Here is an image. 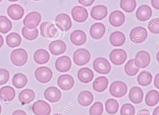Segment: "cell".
Wrapping results in <instances>:
<instances>
[{"label": "cell", "mask_w": 159, "mask_h": 115, "mask_svg": "<svg viewBox=\"0 0 159 115\" xmlns=\"http://www.w3.org/2000/svg\"><path fill=\"white\" fill-rule=\"evenodd\" d=\"M6 41L8 46L15 48L20 46L22 42V38L18 33L12 32L7 36Z\"/></svg>", "instance_id": "1f68e13d"}, {"label": "cell", "mask_w": 159, "mask_h": 115, "mask_svg": "<svg viewBox=\"0 0 159 115\" xmlns=\"http://www.w3.org/2000/svg\"><path fill=\"white\" fill-rule=\"evenodd\" d=\"M148 35L147 29L145 28L137 27L133 29L130 32V38L134 43H142L146 40Z\"/></svg>", "instance_id": "52a82bcc"}, {"label": "cell", "mask_w": 159, "mask_h": 115, "mask_svg": "<svg viewBox=\"0 0 159 115\" xmlns=\"http://www.w3.org/2000/svg\"><path fill=\"white\" fill-rule=\"evenodd\" d=\"M28 59V55L26 51L22 48L14 50L11 54V61L16 66H24L26 64Z\"/></svg>", "instance_id": "6da1fadb"}, {"label": "cell", "mask_w": 159, "mask_h": 115, "mask_svg": "<svg viewBox=\"0 0 159 115\" xmlns=\"http://www.w3.org/2000/svg\"><path fill=\"white\" fill-rule=\"evenodd\" d=\"M12 115H27L25 111L23 110H16L13 113Z\"/></svg>", "instance_id": "681fc988"}, {"label": "cell", "mask_w": 159, "mask_h": 115, "mask_svg": "<svg viewBox=\"0 0 159 115\" xmlns=\"http://www.w3.org/2000/svg\"><path fill=\"white\" fill-rule=\"evenodd\" d=\"M139 71V69L135 65L134 59H130L125 66V71L128 76H135Z\"/></svg>", "instance_id": "ab89813d"}, {"label": "cell", "mask_w": 159, "mask_h": 115, "mask_svg": "<svg viewBox=\"0 0 159 115\" xmlns=\"http://www.w3.org/2000/svg\"><path fill=\"white\" fill-rule=\"evenodd\" d=\"M71 67V60L66 55L59 57L55 62L56 69L60 72H68L70 70Z\"/></svg>", "instance_id": "2e32d148"}, {"label": "cell", "mask_w": 159, "mask_h": 115, "mask_svg": "<svg viewBox=\"0 0 159 115\" xmlns=\"http://www.w3.org/2000/svg\"><path fill=\"white\" fill-rule=\"evenodd\" d=\"M93 67L96 72L104 75L108 74L111 70L110 64L104 57L96 58L93 63Z\"/></svg>", "instance_id": "277c9868"}, {"label": "cell", "mask_w": 159, "mask_h": 115, "mask_svg": "<svg viewBox=\"0 0 159 115\" xmlns=\"http://www.w3.org/2000/svg\"><path fill=\"white\" fill-rule=\"evenodd\" d=\"M78 77L81 82L84 83H89L93 79V72L92 69L88 68H82L78 71Z\"/></svg>", "instance_id": "d4e9b609"}, {"label": "cell", "mask_w": 159, "mask_h": 115, "mask_svg": "<svg viewBox=\"0 0 159 115\" xmlns=\"http://www.w3.org/2000/svg\"><path fill=\"white\" fill-rule=\"evenodd\" d=\"M4 43V40L2 36L0 35V48H2Z\"/></svg>", "instance_id": "816d5d0a"}, {"label": "cell", "mask_w": 159, "mask_h": 115, "mask_svg": "<svg viewBox=\"0 0 159 115\" xmlns=\"http://www.w3.org/2000/svg\"><path fill=\"white\" fill-rule=\"evenodd\" d=\"M159 107L158 106L154 109L153 111V115H159Z\"/></svg>", "instance_id": "f907efd6"}, {"label": "cell", "mask_w": 159, "mask_h": 115, "mask_svg": "<svg viewBox=\"0 0 159 115\" xmlns=\"http://www.w3.org/2000/svg\"><path fill=\"white\" fill-rule=\"evenodd\" d=\"M15 96V91L11 86H5L0 89V98L5 102L12 101Z\"/></svg>", "instance_id": "484cf974"}, {"label": "cell", "mask_w": 159, "mask_h": 115, "mask_svg": "<svg viewBox=\"0 0 159 115\" xmlns=\"http://www.w3.org/2000/svg\"><path fill=\"white\" fill-rule=\"evenodd\" d=\"M150 61V55L148 52L146 51H141L137 54L134 63L138 68L144 69L148 66Z\"/></svg>", "instance_id": "8fae6325"}, {"label": "cell", "mask_w": 159, "mask_h": 115, "mask_svg": "<svg viewBox=\"0 0 159 115\" xmlns=\"http://www.w3.org/2000/svg\"><path fill=\"white\" fill-rule=\"evenodd\" d=\"M50 58L49 52L44 49H39L34 53V61L39 64H46L50 60Z\"/></svg>", "instance_id": "f546056e"}, {"label": "cell", "mask_w": 159, "mask_h": 115, "mask_svg": "<svg viewBox=\"0 0 159 115\" xmlns=\"http://www.w3.org/2000/svg\"><path fill=\"white\" fill-rule=\"evenodd\" d=\"M56 25L62 31H67L72 26V22L69 15L66 14L61 13L56 17Z\"/></svg>", "instance_id": "9c48e42d"}, {"label": "cell", "mask_w": 159, "mask_h": 115, "mask_svg": "<svg viewBox=\"0 0 159 115\" xmlns=\"http://www.w3.org/2000/svg\"><path fill=\"white\" fill-rule=\"evenodd\" d=\"M110 93L116 98L122 97L127 92V87L124 82L117 81L112 82L109 88Z\"/></svg>", "instance_id": "3957f363"}, {"label": "cell", "mask_w": 159, "mask_h": 115, "mask_svg": "<svg viewBox=\"0 0 159 115\" xmlns=\"http://www.w3.org/2000/svg\"><path fill=\"white\" fill-rule=\"evenodd\" d=\"M106 32V27L102 23H97L93 24L90 29L91 37L94 39L101 38Z\"/></svg>", "instance_id": "7402d4cb"}, {"label": "cell", "mask_w": 159, "mask_h": 115, "mask_svg": "<svg viewBox=\"0 0 159 115\" xmlns=\"http://www.w3.org/2000/svg\"><path fill=\"white\" fill-rule=\"evenodd\" d=\"M42 16L39 13L32 12L29 13L24 20V24L28 29H36L41 21Z\"/></svg>", "instance_id": "8992f818"}, {"label": "cell", "mask_w": 159, "mask_h": 115, "mask_svg": "<svg viewBox=\"0 0 159 115\" xmlns=\"http://www.w3.org/2000/svg\"><path fill=\"white\" fill-rule=\"evenodd\" d=\"M121 115H134L135 109L131 104H125L122 106L120 109Z\"/></svg>", "instance_id": "b9f144b4"}, {"label": "cell", "mask_w": 159, "mask_h": 115, "mask_svg": "<svg viewBox=\"0 0 159 115\" xmlns=\"http://www.w3.org/2000/svg\"><path fill=\"white\" fill-rule=\"evenodd\" d=\"M27 82V77L23 73H19L15 74L12 78L13 84L17 89L24 88L26 85Z\"/></svg>", "instance_id": "836d02e7"}, {"label": "cell", "mask_w": 159, "mask_h": 115, "mask_svg": "<svg viewBox=\"0 0 159 115\" xmlns=\"http://www.w3.org/2000/svg\"><path fill=\"white\" fill-rule=\"evenodd\" d=\"M18 97L19 101L22 104H30L34 100L35 93L34 91L31 89H25L20 92Z\"/></svg>", "instance_id": "83f0119b"}, {"label": "cell", "mask_w": 159, "mask_h": 115, "mask_svg": "<svg viewBox=\"0 0 159 115\" xmlns=\"http://www.w3.org/2000/svg\"><path fill=\"white\" fill-rule=\"evenodd\" d=\"M22 35L28 40L32 41L36 39L39 36V30L37 29L29 30L26 28H23L22 30Z\"/></svg>", "instance_id": "f35d334b"}, {"label": "cell", "mask_w": 159, "mask_h": 115, "mask_svg": "<svg viewBox=\"0 0 159 115\" xmlns=\"http://www.w3.org/2000/svg\"><path fill=\"white\" fill-rule=\"evenodd\" d=\"M41 35L47 38H54L58 36L59 32L55 25L50 22H43L41 25Z\"/></svg>", "instance_id": "5b68a950"}, {"label": "cell", "mask_w": 159, "mask_h": 115, "mask_svg": "<svg viewBox=\"0 0 159 115\" xmlns=\"http://www.w3.org/2000/svg\"><path fill=\"white\" fill-rule=\"evenodd\" d=\"M10 75L8 70L4 69H0V85L6 84L10 79Z\"/></svg>", "instance_id": "ee69618b"}, {"label": "cell", "mask_w": 159, "mask_h": 115, "mask_svg": "<svg viewBox=\"0 0 159 115\" xmlns=\"http://www.w3.org/2000/svg\"><path fill=\"white\" fill-rule=\"evenodd\" d=\"M73 61L78 66H83L89 63L91 59V54L86 49H78L74 52L73 56Z\"/></svg>", "instance_id": "7a4b0ae2"}, {"label": "cell", "mask_w": 159, "mask_h": 115, "mask_svg": "<svg viewBox=\"0 0 159 115\" xmlns=\"http://www.w3.org/2000/svg\"><path fill=\"white\" fill-rule=\"evenodd\" d=\"M104 110L103 104L99 102L94 103L90 107L89 114L90 115H101Z\"/></svg>", "instance_id": "60d3db41"}, {"label": "cell", "mask_w": 159, "mask_h": 115, "mask_svg": "<svg viewBox=\"0 0 159 115\" xmlns=\"http://www.w3.org/2000/svg\"><path fill=\"white\" fill-rule=\"evenodd\" d=\"M53 115H61V114H55Z\"/></svg>", "instance_id": "11a10c76"}, {"label": "cell", "mask_w": 159, "mask_h": 115, "mask_svg": "<svg viewBox=\"0 0 159 115\" xmlns=\"http://www.w3.org/2000/svg\"><path fill=\"white\" fill-rule=\"evenodd\" d=\"M66 45L65 42L60 40L52 42L49 46V51L54 55L63 54L66 51Z\"/></svg>", "instance_id": "ac0fdd59"}, {"label": "cell", "mask_w": 159, "mask_h": 115, "mask_svg": "<svg viewBox=\"0 0 159 115\" xmlns=\"http://www.w3.org/2000/svg\"><path fill=\"white\" fill-rule=\"evenodd\" d=\"M57 85L64 91H68L73 88L74 79L73 77L68 74L61 75L57 79Z\"/></svg>", "instance_id": "5bb4252c"}, {"label": "cell", "mask_w": 159, "mask_h": 115, "mask_svg": "<svg viewBox=\"0 0 159 115\" xmlns=\"http://www.w3.org/2000/svg\"><path fill=\"white\" fill-rule=\"evenodd\" d=\"M108 83V80L106 77H98L94 81L93 88L96 91L102 92L107 88Z\"/></svg>", "instance_id": "4dcf8cb0"}, {"label": "cell", "mask_w": 159, "mask_h": 115, "mask_svg": "<svg viewBox=\"0 0 159 115\" xmlns=\"http://www.w3.org/2000/svg\"><path fill=\"white\" fill-rule=\"evenodd\" d=\"M44 97L51 103H56L61 99L62 94L60 90L56 87L51 86L46 89L44 92Z\"/></svg>", "instance_id": "9a60e30c"}, {"label": "cell", "mask_w": 159, "mask_h": 115, "mask_svg": "<svg viewBox=\"0 0 159 115\" xmlns=\"http://www.w3.org/2000/svg\"><path fill=\"white\" fill-rule=\"evenodd\" d=\"M149 30L152 33L158 34L159 33V19L158 18H153L149 21L148 24Z\"/></svg>", "instance_id": "7bdbcfd3"}, {"label": "cell", "mask_w": 159, "mask_h": 115, "mask_svg": "<svg viewBox=\"0 0 159 115\" xmlns=\"http://www.w3.org/2000/svg\"><path fill=\"white\" fill-rule=\"evenodd\" d=\"M12 28L11 22L6 16H0V33L6 34Z\"/></svg>", "instance_id": "d590c367"}, {"label": "cell", "mask_w": 159, "mask_h": 115, "mask_svg": "<svg viewBox=\"0 0 159 115\" xmlns=\"http://www.w3.org/2000/svg\"><path fill=\"white\" fill-rule=\"evenodd\" d=\"M143 91L141 88L134 86L130 89L129 93V98L130 101L134 104H139L143 101Z\"/></svg>", "instance_id": "cb8c5ba5"}, {"label": "cell", "mask_w": 159, "mask_h": 115, "mask_svg": "<svg viewBox=\"0 0 159 115\" xmlns=\"http://www.w3.org/2000/svg\"><path fill=\"white\" fill-rule=\"evenodd\" d=\"M108 14L107 8L105 5H98L92 8L91 15L94 20H102L107 17Z\"/></svg>", "instance_id": "44dd1931"}, {"label": "cell", "mask_w": 159, "mask_h": 115, "mask_svg": "<svg viewBox=\"0 0 159 115\" xmlns=\"http://www.w3.org/2000/svg\"><path fill=\"white\" fill-rule=\"evenodd\" d=\"M32 110L36 115H49L51 114V107L45 101L39 100L33 104Z\"/></svg>", "instance_id": "7c38bea8"}, {"label": "cell", "mask_w": 159, "mask_h": 115, "mask_svg": "<svg viewBox=\"0 0 159 115\" xmlns=\"http://www.w3.org/2000/svg\"><path fill=\"white\" fill-rule=\"evenodd\" d=\"M71 15L74 21L78 23H83L88 18V12L84 7L76 6L71 10Z\"/></svg>", "instance_id": "4fadbf2b"}, {"label": "cell", "mask_w": 159, "mask_h": 115, "mask_svg": "<svg viewBox=\"0 0 159 115\" xmlns=\"http://www.w3.org/2000/svg\"><path fill=\"white\" fill-rule=\"evenodd\" d=\"M158 54H159V52H158V54H157V60H158ZM158 62H159V61H158Z\"/></svg>", "instance_id": "db71d44e"}, {"label": "cell", "mask_w": 159, "mask_h": 115, "mask_svg": "<svg viewBox=\"0 0 159 115\" xmlns=\"http://www.w3.org/2000/svg\"><path fill=\"white\" fill-rule=\"evenodd\" d=\"M107 112L111 115L116 114L119 109V104L117 100L114 99H109L105 103Z\"/></svg>", "instance_id": "8d00e7d4"}, {"label": "cell", "mask_w": 159, "mask_h": 115, "mask_svg": "<svg viewBox=\"0 0 159 115\" xmlns=\"http://www.w3.org/2000/svg\"><path fill=\"white\" fill-rule=\"evenodd\" d=\"M159 101V93L156 90L150 91L146 95L145 103L149 107H153L158 104Z\"/></svg>", "instance_id": "d6a6232c"}, {"label": "cell", "mask_w": 159, "mask_h": 115, "mask_svg": "<svg viewBox=\"0 0 159 115\" xmlns=\"http://www.w3.org/2000/svg\"><path fill=\"white\" fill-rule=\"evenodd\" d=\"M78 100L79 104L82 106H88L93 101V95L89 91H82L79 94Z\"/></svg>", "instance_id": "4316f807"}, {"label": "cell", "mask_w": 159, "mask_h": 115, "mask_svg": "<svg viewBox=\"0 0 159 115\" xmlns=\"http://www.w3.org/2000/svg\"><path fill=\"white\" fill-rule=\"evenodd\" d=\"M136 1L134 0H122L120 2V7L126 13H132L136 7Z\"/></svg>", "instance_id": "74e56055"}, {"label": "cell", "mask_w": 159, "mask_h": 115, "mask_svg": "<svg viewBox=\"0 0 159 115\" xmlns=\"http://www.w3.org/2000/svg\"><path fill=\"white\" fill-rule=\"evenodd\" d=\"M110 24L112 26L119 27L123 24L125 22L124 14L121 11H115L112 12L109 16Z\"/></svg>", "instance_id": "d6986e66"}, {"label": "cell", "mask_w": 159, "mask_h": 115, "mask_svg": "<svg viewBox=\"0 0 159 115\" xmlns=\"http://www.w3.org/2000/svg\"><path fill=\"white\" fill-rule=\"evenodd\" d=\"M152 15L151 8L147 5H142L138 8L136 12V16L138 20L141 22L148 20Z\"/></svg>", "instance_id": "ffe728a7"}, {"label": "cell", "mask_w": 159, "mask_h": 115, "mask_svg": "<svg viewBox=\"0 0 159 115\" xmlns=\"http://www.w3.org/2000/svg\"><path fill=\"white\" fill-rule=\"evenodd\" d=\"M86 35L84 31L76 30L70 34V41L76 46H81L86 41Z\"/></svg>", "instance_id": "603a6c76"}, {"label": "cell", "mask_w": 159, "mask_h": 115, "mask_svg": "<svg viewBox=\"0 0 159 115\" xmlns=\"http://www.w3.org/2000/svg\"><path fill=\"white\" fill-rule=\"evenodd\" d=\"M7 14L12 20H19L23 18L25 14V10L21 5L12 4L8 7Z\"/></svg>", "instance_id": "e0dca14e"}, {"label": "cell", "mask_w": 159, "mask_h": 115, "mask_svg": "<svg viewBox=\"0 0 159 115\" xmlns=\"http://www.w3.org/2000/svg\"><path fill=\"white\" fill-rule=\"evenodd\" d=\"M110 42L112 46L120 47L124 44L125 37L124 34L120 31H114L110 36Z\"/></svg>", "instance_id": "f1b7e54d"}, {"label": "cell", "mask_w": 159, "mask_h": 115, "mask_svg": "<svg viewBox=\"0 0 159 115\" xmlns=\"http://www.w3.org/2000/svg\"><path fill=\"white\" fill-rule=\"evenodd\" d=\"M154 84L157 89H159V74L158 73L154 78Z\"/></svg>", "instance_id": "7dc6e473"}, {"label": "cell", "mask_w": 159, "mask_h": 115, "mask_svg": "<svg viewBox=\"0 0 159 115\" xmlns=\"http://www.w3.org/2000/svg\"><path fill=\"white\" fill-rule=\"evenodd\" d=\"M152 79V76L149 72L143 71L138 76L137 82L141 86H147L151 83Z\"/></svg>", "instance_id": "e575fe53"}, {"label": "cell", "mask_w": 159, "mask_h": 115, "mask_svg": "<svg viewBox=\"0 0 159 115\" xmlns=\"http://www.w3.org/2000/svg\"><path fill=\"white\" fill-rule=\"evenodd\" d=\"M2 111V108L1 105L0 104V114H1Z\"/></svg>", "instance_id": "f5cc1de1"}, {"label": "cell", "mask_w": 159, "mask_h": 115, "mask_svg": "<svg viewBox=\"0 0 159 115\" xmlns=\"http://www.w3.org/2000/svg\"><path fill=\"white\" fill-rule=\"evenodd\" d=\"M35 77L41 83H46L49 82L53 77V72L49 68L43 66L38 68L35 71Z\"/></svg>", "instance_id": "ba28073f"}, {"label": "cell", "mask_w": 159, "mask_h": 115, "mask_svg": "<svg viewBox=\"0 0 159 115\" xmlns=\"http://www.w3.org/2000/svg\"><path fill=\"white\" fill-rule=\"evenodd\" d=\"M127 56L126 52L121 49L112 50L109 55L110 60L116 65L123 64L127 59Z\"/></svg>", "instance_id": "30bf717a"}, {"label": "cell", "mask_w": 159, "mask_h": 115, "mask_svg": "<svg viewBox=\"0 0 159 115\" xmlns=\"http://www.w3.org/2000/svg\"><path fill=\"white\" fill-rule=\"evenodd\" d=\"M151 4L152 7L156 10H159V1H151Z\"/></svg>", "instance_id": "c3c4849f"}, {"label": "cell", "mask_w": 159, "mask_h": 115, "mask_svg": "<svg viewBox=\"0 0 159 115\" xmlns=\"http://www.w3.org/2000/svg\"><path fill=\"white\" fill-rule=\"evenodd\" d=\"M137 115H150V113L149 110L143 109L139 111Z\"/></svg>", "instance_id": "bcb514c9"}, {"label": "cell", "mask_w": 159, "mask_h": 115, "mask_svg": "<svg viewBox=\"0 0 159 115\" xmlns=\"http://www.w3.org/2000/svg\"><path fill=\"white\" fill-rule=\"evenodd\" d=\"M95 1H82V0H79L78 1L80 4L82 5L83 6L85 7H88V6H91L93 4Z\"/></svg>", "instance_id": "f6af8a7d"}]
</instances>
